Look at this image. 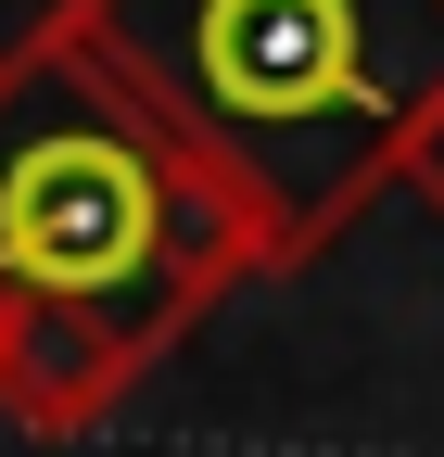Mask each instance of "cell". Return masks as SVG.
I'll list each match as a JSON object with an SVG mask.
<instances>
[{
    "mask_svg": "<svg viewBox=\"0 0 444 457\" xmlns=\"http://www.w3.org/2000/svg\"><path fill=\"white\" fill-rule=\"evenodd\" d=\"M216 204L254 228V267L292 279L407 179L444 102V0H51Z\"/></svg>",
    "mask_w": 444,
    "mask_h": 457,
    "instance_id": "6da1fadb",
    "label": "cell"
},
{
    "mask_svg": "<svg viewBox=\"0 0 444 457\" xmlns=\"http://www.w3.org/2000/svg\"><path fill=\"white\" fill-rule=\"evenodd\" d=\"M242 279H267L254 228L64 13H38L0 51V293L77 305L165 356Z\"/></svg>",
    "mask_w": 444,
    "mask_h": 457,
    "instance_id": "7a4b0ae2",
    "label": "cell"
},
{
    "mask_svg": "<svg viewBox=\"0 0 444 457\" xmlns=\"http://www.w3.org/2000/svg\"><path fill=\"white\" fill-rule=\"evenodd\" d=\"M152 381V356L127 330H102L77 305H13L0 293V420L13 432H102Z\"/></svg>",
    "mask_w": 444,
    "mask_h": 457,
    "instance_id": "3957f363",
    "label": "cell"
},
{
    "mask_svg": "<svg viewBox=\"0 0 444 457\" xmlns=\"http://www.w3.org/2000/svg\"><path fill=\"white\" fill-rule=\"evenodd\" d=\"M394 191H419V204L444 216V102H432V128L407 140V179H394Z\"/></svg>",
    "mask_w": 444,
    "mask_h": 457,
    "instance_id": "277c9868",
    "label": "cell"
}]
</instances>
